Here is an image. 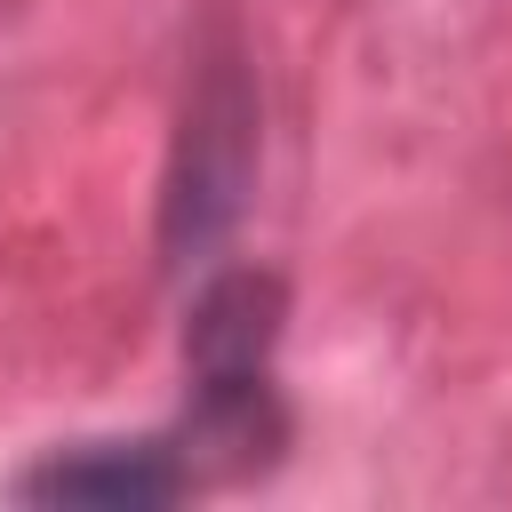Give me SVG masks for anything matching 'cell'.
<instances>
[{
  "mask_svg": "<svg viewBox=\"0 0 512 512\" xmlns=\"http://www.w3.org/2000/svg\"><path fill=\"white\" fill-rule=\"evenodd\" d=\"M280 320H288V288L264 264H232L192 296V320H184V376H192L184 448H208L224 472H256L288 440L280 400H272Z\"/></svg>",
  "mask_w": 512,
  "mask_h": 512,
  "instance_id": "cell-1",
  "label": "cell"
},
{
  "mask_svg": "<svg viewBox=\"0 0 512 512\" xmlns=\"http://www.w3.org/2000/svg\"><path fill=\"white\" fill-rule=\"evenodd\" d=\"M256 184V80L240 72L232 48L200 56L192 88H184V120L168 144V176H160V256L192 264L208 256Z\"/></svg>",
  "mask_w": 512,
  "mask_h": 512,
  "instance_id": "cell-2",
  "label": "cell"
},
{
  "mask_svg": "<svg viewBox=\"0 0 512 512\" xmlns=\"http://www.w3.org/2000/svg\"><path fill=\"white\" fill-rule=\"evenodd\" d=\"M192 456H176L168 440H96V448H56L32 472H16V504H96V512H144V504H176L192 496Z\"/></svg>",
  "mask_w": 512,
  "mask_h": 512,
  "instance_id": "cell-3",
  "label": "cell"
}]
</instances>
